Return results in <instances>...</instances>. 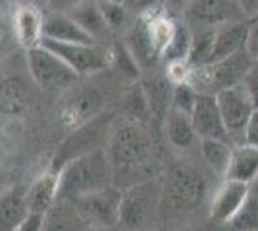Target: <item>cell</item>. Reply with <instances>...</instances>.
Segmentation results:
<instances>
[{"label": "cell", "instance_id": "ac0fdd59", "mask_svg": "<svg viewBox=\"0 0 258 231\" xmlns=\"http://www.w3.org/2000/svg\"><path fill=\"white\" fill-rule=\"evenodd\" d=\"M43 16L44 12L31 6H16L12 25L16 41L23 48V52L37 48L43 43Z\"/></svg>", "mask_w": 258, "mask_h": 231}, {"label": "cell", "instance_id": "7dc6e473", "mask_svg": "<svg viewBox=\"0 0 258 231\" xmlns=\"http://www.w3.org/2000/svg\"><path fill=\"white\" fill-rule=\"evenodd\" d=\"M164 2H166V0H162V8H164Z\"/></svg>", "mask_w": 258, "mask_h": 231}, {"label": "cell", "instance_id": "9a60e30c", "mask_svg": "<svg viewBox=\"0 0 258 231\" xmlns=\"http://www.w3.org/2000/svg\"><path fill=\"white\" fill-rule=\"evenodd\" d=\"M191 121L199 139H216V141H229L222 114L218 108V100L214 95L199 93L197 102L191 112Z\"/></svg>", "mask_w": 258, "mask_h": 231}, {"label": "cell", "instance_id": "44dd1931", "mask_svg": "<svg viewBox=\"0 0 258 231\" xmlns=\"http://www.w3.org/2000/svg\"><path fill=\"white\" fill-rule=\"evenodd\" d=\"M89 225L79 214L74 200L58 198L54 206L43 216L41 231H87Z\"/></svg>", "mask_w": 258, "mask_h": 231}, {"label": "cell", "instance_id": "4fadbf2b", "mask_svg": "<svg viewBox=\"0 0 258 231\" xmlns=\"http://www.w3.org/2000/svg\"><path fill=\"white\" fill-rule=\"evenodd\" d=\"M250 197V187L247 183H239L231 179H224L216 189L208 202V216L216 223H229L243 208V204Z\"/></svg>", "mask_w": 258, "mask_h": 231}, {"label": "cell", "instance_id": "4316f807", "mask_svg": "<svg viewBox=\"0 0 258 231\" xmlns=\"http://www.w3.org/2000/svg\"><path fill=\"white\" fill-rule=\"evenodd\" d=\"M191 41H193L191 27L183 22V20L181 22H177L173 39L170 41V44L166 46V50L162 52L160 60L164 62V64H172V62H189V56H191Z\"/></svg>", "mask_w": 258, "mask_h": 231}, {"label": "cell", "instance_id": "60d3db41", "mask_svg": "<svg viewBox=\"0 0 258 231\" xmlns=\"http://www.w3.org/2000/svg\"><path fill=\"white\" fill-rule=\"evenodd\" d=\"M16 6H31L41 12H46V0H16Z\"/></svg>", "mask_w": 258, "mask_h": 231}, {"label": "cell", "instance_id": "7402d4cb", "mask_svg": "<svg viewBox=\"0 0 258 231\" xmlns=\"http://www.w3.org/2000/svg\"><path fill=\"white\" fill-rule=\"evenodd\" d=\"M29 216L25 189L12 187L0 193V231H18Z\"/></svg>", "mask_w": 258, "mask_h": 231}, {"label": "cell", "instance_id": "277c9868", "mask_svg": "<svg viewBox=\"0 0 258 231\" xmlns=\"http://www.w3.org/2000/svg\"><path fill=\"white\" fill-rule=\"evenodd\" d=\"M162 206V177L123 189L119 225L125 231H152L158 223Z\"/></svg>", "mask_w": 258, "mask_h": 231}, {"label": "cell", "instance_id": "d6986e66", "mask_svg": "<svg viewBox=\"0 0 258 231\" xmlns=\"http://www.w3.org/2000/svg\"><path fill=\"white\" fill-rule=\"evenodd\" d=\"M43 39L56 43L93 44L95 41L77 25L70 14L44 12L43 16Z\"/></svg>", "mask_w": 258, "mask_h": 231}, {"label": "cell", "instance_id": "d590c367", "mask_svg": "<svg viewBox=\"0 0 258 231\" xmlns=\"http://www.w3.org/2000/svg\"><path fill=\"white\" fill-rule=\"evenodd\" d=\"M243 143L258 148V110L252 112V116H250V120H248L247 129H245V137H243Z\"/></svg>", "mask_w": 258, "mask_h": 231}, {"label": "cell", "instance_id": "603a6c76", "mask_svg": "<svg viewBox=\"0 0 258 231\" xmlns=\"http://www.w3.org/2000/svg\"><path fill=\"white\" fill-rule=\"evenodd\" d=\"M70 16L95 43L104 44V39L112 33L106 20H104V16H102V10H100L98 2H95V0L81 2L79 6H76L74 10L70 12Z\"/></svg>", "mask_w": 258, "mask_h": 231}, {"label": "cell", "instance_id": "d4e9b609", "mask_svg": "<svg viewBox=\"0 0 258 231\" xmlns=\"http://www.w3.org/2000/svg\"><path fill=\"white\" fill-rule=\"evenodd\" d=\"M233 144L229 141H216V139H203L199 146V156L203 158L206 168L216 176L226 177L229 162H231Z\"/></svg>", "mask_w": 258, "mask_h": 231}, {"label": "cell", "instance_id": "9c48e42d", "mask_svg": "<svg viewBox=\"0 0 258 231\" xmlns=\"http://www.w3.org/2000/svg\"><path fill=\"white\" fill-rule=\"evenodd\" d=\"M218 100V108L222 114V120L226 125L229 143L243 144V137H245V129L247 123L252 116V112L256 110L252 100L248 97L245 85H237V87L226 89L222 93L216 95Z\"/></svg>", "mask_w": 258, "mask_h": 231}, {"label": "cell", "instance_id": "ba28073f", "mask_svg": "<svg viewBox=\"0 0 258 231\" xmlns=\"http://www.w3.org/2000/svg\"><path fill=\"white\" fill-rule=\"evenodd\" d=\"M25 69L33 79L35 87L48 93L70 89L79 79L58 56L52 54L48 48H44L43 44L31 50H25Z\"/></svg>", "mask_w": 258, "mask_h": 231}, {"label": "cell", "instance_id": "7bdbcfd3", "mask_svg": "<svg viewBox=\"0 0 258 231\" xmlns=\"http://www.w3.org/2000/svg\"><path fill=\"white\" fill-rule=\"evenodd\" d=\"M250 187V195H254V197H258V176L254 177V181L248 185Z\"/></svg>", "mask_w": 258, "mask_h": 231}, {"label": "cell", "instance_id": "2e32d148", "mask_svg": "<svg viewBox=\"0 0 258 231\" xmlns=\"http://www.w3.org/2000/svg\"><path fill=\"white\" fill-rule=\"evenodd\" d=\"M121 43L125 44L129 54L135 58L141 71L156 69V64L160 62V56H158L151 41L149 27H147V18H133L131 25L125 29V33L121 37Z\"/></svg>", "mask_w": 258, "mask_h": 231}, {"label": "cell", "instance_id": "8992f818", "mask_svg": "<svg viewBox=\"0 0 258 231\" xmlns=\"http://www.w3.org/2000/svg\"><path fill=\"white\" fill-rule=\"evenodd\" d=\"M252 66V60L247 54V50H241L237 54L224 58V60H216L206 66L193 67L189 83L193 85L199 93L206 95H218L226 89L243 85L248 69Z\"/></svg>", "mask_w": 258, "mask_h": 231}, {"label": "cell", "instance_id": "f35d334b", "mask_svg": "<svg viewBox=\"0 0 258 231\" xmlns=\"http://www.w3.org/2000/svg\"><path fill=\"white\" fill-rule=\"evenodd\" d=\"M191 4V0H166L164 2V8H166V14H179V16H183V12L187 10V6Z\"/></svg>", "mask_w": 258, "mask_h": 231}, {"label": "cell", "instance_id": "e575fe53", "mask_svg": "<svg viewBox=\"0 0 258 231\" xmlns=\"http://www.w3.org/2000/svg\"><path fill=\"white\" fill-rule=\"evenodd\" d=\"M245 50L250 56L252 62H258V18L248 22V33L247 43H245Z\"/></svg>", "mask_w": 258, "mask_h": 231}, {"label": "cell", "instance_id": "1f68e13d", "mask_svg": "<svg viewBox=\"0 0 258 231\" xmlns=\"http://www.w3.org/2000/svg\"><path fill=\"white\" fill-rule=\"evenodd\" d=\"M197 95L199 91L187 81V83H179V85H173L172 89V108L183 112V114H189L195 108V102H197Z\"/></svg>", "mask_w": 258, "mask_h": 231}, {"label": "cell", "instance_id": "f1b7e54d", "mask_svg": "<svg viewBox=\"0 0 258 231\" xmlns=\"http://www.w3.org/2000/svg\"><path fill=\"white\" fill-rule=\"evenodd\" d=\"M112 50V67L118 71L123 79H127L131 83H137L143 77V71H141L139 64L135 62V58L129 54V50L125 48V44L121 41H116V43L110 46Z\"/></svg>", "mask_w": 258, "mask_h": 231}, {"label": "cell", "instance_id": "3957f363", "mask_svg": "<svg viewBox=\"0 0 258 231\" xmlns=\"http://www.w3.org/2000/svg\"><path fill=\"white\" fill-rule=\"evenodd\" d=\"M162 195L164 206L173 214H193L203 208L208 198V181L197 166L185 158H177L164 172Z\"/></svg>", "mask_w": 258, "mask_h": 231}, {"label": "cell", "instance_id": "7c38bea8", "mask_svg": "<svg viewBox=\"0 0 258 231\" xmlns=\"http://www.w3.org/2000/svg\"><path fill=\"white\" fill-rule=\"evenodd\" d=\"M181 20L187 25H208L216 27L227 22L245 20L237 0H191Z\"/></svg>", "mask_w": 258, "mask_h": 231}, {"label": "cell", "instance_id": "ee69618b", "mask_svg": "<svg viewBox=\"0 0 258 231\" xmlns=\"http://www.w3.org/2000/svg\"><path fill=\"white\" fill-rule=\"evenodd\" d=\"M95 2L100 4V2H123V0H95Z\"/></svg>", "mask_w": 258, "mask_h": 231}, {"label": "cell", "instance_id": "836d02e7", "mask_svg": "<svg viewBox=\"0 0 258 231\" xmlns=\"http://www.w3.org/2000/svg\"><path fill=\"white\" fill-rule=\"evenodd\" d=\"M243 85L247 89L248 97L252 100V104H254V108L258 110V62H252V66L248 69L247 77H245V81H243Z\"/></svg>", "mask_w": 258, "mask_h": 231}, {"label": "cell", "instance_id": "52a82bcc", "mask_svg": "<svg viewBox=\"0 0 258 231\" xmlns=\"http://www.w3.org/2000/svg\"><path fill=\"white\" fill-rule=\"evenodd\" d=\"M41 44L44 48H48L52 54L58 56L77 77L97 75L100 71L112 67V50L108 44L56 43V41H48V39H43Z\"/></svg>", "mask_w": 258, "mask_h": 231}, {"label": "cell", "instance_id": "30bf717a", "mask_svg": "<svg viewBox=\"0 0 258 231\" xmlns=\"http://www.w3.org/2000/svg\"><path fill=\"white\" fill-rule=\"evenodd\" d=\"M123 191L116 185L106 187L97 193H91L85 197L74 200L79 214L83 216L89 227L93 229H110L119 225V206H121Z\"/></svg>", "mask_w": 258, "mask_h": 231}, {"label": "cell", "instance_id": "5bb4252c", "mask_svg": "<svg viewBox=\"0 0 258 231\" xmlns=\"http://www.w3.org/2000/svg\"><path fill=\"white\" fill-rule=\"evenodd\" d=\"M162 131L166 137V143L170 144L172 150L179 154V158L199 152L201 139L195 131L189 114H183L175 108H170L166 112L164 120H162Z\"/></svg>", "mask_w": 258, "mask_h": 231}, {"label": "cell", "instance_id": "f6af8a7d", "mask_svg": "<svg viewBox=\"0 0 258 231\" xmlns=\"http://www.w3.org/2000/svg\"><path fill=\"white\" fill-rule=\"evenodd\" d=\"M0 20H4V8H2V4H0Z\"/></svg>", "mask_w": 258, "mask_h": 231}, {"label": "cell", "instance_id": "8fae6325", "mask_svg": "<svg viewBox=\"0 0 258 231\" xmlns=\"http://www.w3.org/2000/svg\"><path fill=\"white\" fill-rule=\"evenodd\" d=\"M35 104V83L23 73H10L0 79V114L18 118Z\"/></svg>", "mask_w": 258, "mask_h": 231}, {"label": "cell", "instance_id": "4dcf8cb0", "mask_svg": "<svg viewBox=\"0 0 258 231\" xmlns=\"http://www.w3.org/2000/svg\"><path fill=\"white\" fill-rule=\"evenodd\" d=\"M229 227L233 231H258V197L250 195L247 198L243 208L229 221Z\"/></svg>", "mask_w": 258, "mask_h": 231}, {"label": "cell", "instance_id": "e0dca14e", "mask_svg": "<svg viewBox=\"0 0 258 231\" xmlns=\"http://www.w3.org/2000/svg\"><path fill=\"white\" fill-rule=\"evenodd\" d=\"M58 187H60V172H54L48 168L25 189L29 214L44 216L58 200Z\"/></svg>", "mask_w": 258, "mask_h": 231}, {"label": "cell", "instance_id": "d6a6232c", "mask_svg": "<svg viewBox=\"0 0 258 231\" xmlns=\"http://www.w3.org/2000/svg\"><path fill=\"white\" fill-rule=\"evenodd\" d=\"M123 4L133 18H149L162 8V0H123Z\"/></svg>", "mask_w": 258, "mask_h": 231}, {"label": "cell", "instance_id": "b9f144b4", "mask_svg": "<svg viewBox=\"0 0 258 231\" xmlns=\"http://www.w3.org/2000/svg\"><path fill=\"white\" fill-rule=\"evenodd\" d=\"M6 39H8V25L4 20H0V46L6 43Z\"/></svg>", "mask_w": 258, "mask_h": 231}, {"label": "cell", "instance_id": "7a4b0ae2", "mask_svg": "<svg viewBox=\"0 0 258 231\" xmlns=\"http://www.w3.org/2000/svg\"><path fill=\"white\" fill-rule=\"evenodd\" d=\"M112 185H114V176H112L106 146H104L85 156H79L60 170L58 198L77 200Z\"/></svg>", "mask_w": 258, "mask_h": 231}, {"label": "cell", "instance_id": "8d00e7d4", "mask_svg": "<svg viewBox=\"0 0 258 231\" xmlns=\"http://www.w3.org/2000/svg\"><path fill=\"white\" fill-rule=\"evenodd\" d=\"M85 0H46V12H58V14H70L76 6Z\"/></svg>", "mask_w": 258, "mask_h": 231}, {"label": "cell", "instance_id": "83f0119b", "mask_svg": "<svg viewBox=\"0 0 258 231\" xmlns=\"http://www.w3.org/2000/svg\"><path fill=\"white\" fill-rule=\"evenodd\" d=\"M147 27H149V35H151L152 44H154L158 56L162 58V52L166 50V46L173 39L177 22L173 20L170 14H154V16L147 18Z\"/></svg>", "mask_w": 258, "mask_h": 231}, {"label": "cell", "instance_id": "484cf974", "mask_svg": "<svg viewBox=\"0 0 258 231\" xmlns=\"http://www.w3.org/2000/svg\"><path fill=\"white\" fill-rule=\"evenodd\" d=\"M189 27H191V35H193L189 64L193 67L210 64L212 50H214L216 27H208V25H189Z\"/></svg>", "mask_w": 258, "mask_h": 231}, {"label": "cell", "instance_id": "ffe728a7", "mask_svg": "<svg viewBox=\"0 0 258 231\" xmlns=\"http://www.w3.org/2000/svg\"><path fill=\"white\" fill-rule=\"evenodd\" d=\"M247 33H248L247 20H237V22H227V23H222V25H216L212 62L224 60V58H229V56L245 50Z\"/></svg>", "mask_w": 258, "mask_h": 231}, {"label": "cell", "instance_id": "ab89813d", "mask_svg": "<svg viewBox=\"0 0 258 231\" xmlns=\"http://www.w3.org/2000/svg\"><path fill=\"white\" fill-rule=\"evenodd\" d=\"M41 225H43V216H35V214H31V216L20 225V229L18 231H41Z\"/></svg>", "mask_w": 258, "mask_h": 231}, {"label": "cell", "instance_id": "f546056e", "mask_svg": "<svg viewBox=\"0 0 258 231\" xmlns=\"http://www.w3.org/2000/svg\"><path fill=\"white\" fill-rule=\"evenodd\" d=\"M100 10H102V16L106 20L108 27L112 33H125L131 22H133V16L129 14V10L125 8L123 2H100L98 4Z\"/></svg>", "mask_w": 258, "mask_h": 231}, {"label": "cell", "instance_id": "cb8c5ba5", "mask_svg": "<svg viewBox=\"0 0 258 231\" xmlns=\"http://www.w3.org/2000/svg\"><path fill=\"white\" fill-rule=\"evenodd\" d=\"M258 176V148L250 144H235L231 152V162L224 179L250 185Z\"/></svg>", "mask_w": 258, "mask_h": 231}, {"label": "cell", "instance_id": "5b68a950", "mask_svg": "<svg viewBox=\"0 0 258 231\" xmlns=\"http://www.w3.org/2000/svg\"><path fill=\"white\" fill-rule=\"evenodd\" d=\"M114 123H116V116H112L110 112H102V114H97L95 118L85 121L83 125L76 127L66 137V141L60 144V148L56 150L50 170L60 172L66 164H70L72 160H76L79 156H85L93 150L104 148L108 144Z\"/></svg>", "mask_w": 258, "mask_h": 231}, {"label": "cell", "instance_id": "6da1fadb", "mask_svg": "<svg viewBox=\"0 0 258 231\" xmlns=\"http://www.w3.org/2000/svg\"><path fill=\"white\" fill-rule=\"evenodd\" d=\"M106 152L112 166L114 185L121 191L160 177L162 164L156 143L145 121L116 118Z\"/></svg>", "mask_w": 258, "mask_h": 231}, {"label": "cell", "instance_id": "bcb514c9", "mask_svg": "<svg viewBox=\"0 0 258 231\" xmlns=\"http://www.w3.org/2000/svg\"><path fill=\"white\" fill-rule=\"evenodd\" d=\"M87 231H102V229H93V227H89Z\"/></svg>", "mask_w": 258, "mask_h": 231}, {"label": "cell", "instance_id": "74e56055", "mask_svg": "<svg viewBox=\"0 0 258 231\" xmlns=\"http://www.w3.org/2000/svg\"><path fill=\"white\" fill-rule=\"evenodd\" d=\"M237 4L247 22H252L258 18V0H237Z\"/></svg>", "mask_w": 258, "mask_h": 231}]
</instances>
